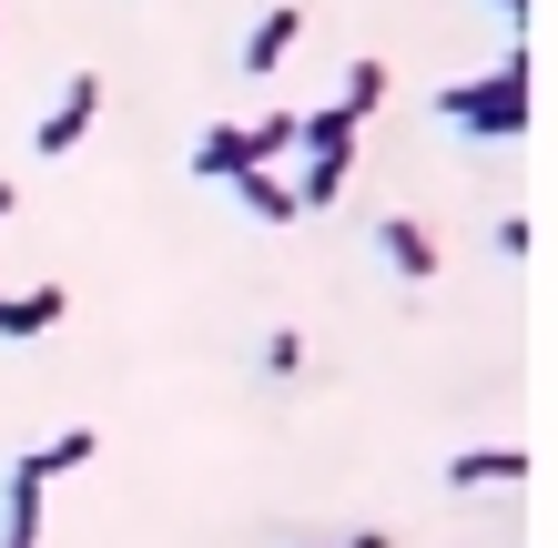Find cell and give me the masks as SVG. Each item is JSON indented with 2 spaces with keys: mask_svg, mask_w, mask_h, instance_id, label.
Here are the masks:
<instances>
[{
  "mask_svg": "<svg viewBox=\"0 0 558 548\" xmlns=\"http://www.w3.org/2000/svg\"><path fill=\"white\" fill-rule=\"evenodd\" d=\"M437 122L457 143H518L538 122V61L508 51V61H487V72H468V82H437Z\"/></svg>",
  "mask_w": 558,
  "mask_h": 548,
  "instance_id": "obj_1",
  "label": "cell"
},
{
  "mask_svg": "<svg viewBox=\"0 0 558 548\" xmlns=\"http://www.w3.org/2000/svg\"><path fill=\"white\" fill-rule=\"evenodd\" d=\"M355 133H366V122H355V112H336V102L294 122V153H305V183H294V204H305V214H325V204H336V193H345Z\"/></svg>",
  "mask_w": 558,
  "mask_h": 548,
  "instance_id": "obj_2",
  "label": "cell"
},
{
  "mask_svg": "<svg viewBox=\"0 0 558 548\" xmlns=\"http://www.w3.org/2000/svg\"><path fill=\"white\" fill-rule=\"evenodd\" d=\"M92 122H102V72H61V92L41 102V122H31V153H82L92 143Z\"/></svg>",
  "mask_w": 558,
  "mask_h": 548,
  "instance_id": "obj_3",
  "label": "cell"
},
{
  "mask_svg": "<svg viewBox=\"0 0 558 548\" xmlns=\"http://www.w3.org/2000/svg\"><path fill=\"white\" fill-rule=\"evenodd\" d=\"M529 467H538L529 447H457L437 477H447L457 498H487V488H529Z\"/></svg>",
  "mask_w": 558,
  "mask_h": 548,
  "instance_id": "obj_4",
  "label": "cell"
},
{
  "mask_svg": "<svg viewBox=\"0 0 558 548\" xmlns=\"http://www.w3.org/2000/svg\"><path fill=\"white\" fill-rule=\"evenodd\" d=\"M294 41H305V11H294V0H275V11H265V21L244 31V51H234V72H254V82H275Z\"/></svg>",
  "mask_w": 558,
  "mask_h": 548,
  "instance_id": "obj_5",
  "label": "cell"
},
{
  "mask_svg": "<svg viewBox=\"0 0 558 548\" xmlns=\"http://www.w3.org/2000/svg\"><path fill=\"white\" fill-rule=\"evenodd\" d=\"M376 254H386V265H397L407 284H437V265H447V244L426 234L416 214H386V223H376Z\"/></svg>",
  "mask_w": 558,
  "mask_h": 548,
  "instance_id": "obj_6",
  "label": "cell"
},
{
  "mask_svg": "<svg viewBox=\"0 0 558 548\" xmlns=\"http://www.w3.org/2000/svg\"><path fill=\"white\" fill-rule=\"evenodd\" d=\"M0 548H41V477H31L11 458V477H0Z\"/></svg>",
  "mask_w": 558,
  "mask_h": 548,
  "instance_id": "obj_7",
  "label": "cell"
},
{
  "mask_svg": "<svg viewBox=\"0 0 558 548\" xmlns=\"http://www.w3.org/2000/svg\"><path fill=\"white\" fill-rule=\"evenodd\" d=\"M193 173H204V183L265 173V163H254V133H244V122H214V133H193Z\"/></svg>",
  "mask_w": 558,
  "mask_h": 548,
  "instance_id": "obj_8",
  "label": "cell"
},
{
  "mask_svg": "<svg viewBox=\"0 0 558 548\" xmlns=\"http://www.w3.org/2000/svg\"><path fill=\"white\" fill-rule=\"evenodd\" d=\"M61 315H72V295L61 284H31V295H0V336H51Z\"/></svg>",
  "mask_w": 558,
  "mask_h": 548,
  "instance_id": "obj_9",
  "label": "cell"
},
{
  "mask_svg": "<svg viewBox=\"0 0 558 548\" xmlns=\"http://www.w3.org/2000/svg\"><path fill=\"white\" fill-rule=\"evenodd\" d=\"M92 447H102V437H92V427H61V437H41V447H31V477H41V488H51V477H72V467H92Z\"/></svg>",
  "mask_w": 558,
  "mask_h": 548,
  "instance_id": "obj_10",
  "label": "cell"
},
{
  "mask_svg": "<svg viewBox=\"0 0 558 548\" xmlns=\"http://www.w3.org/2000/svg\"><path fill=\"white\" fill-rule=\"evenodd\" d=\"M386 92H397V72H386V61H345V92H336V112L376 122V112H386Z\"/></svg>",
  "mask_w": 558,
  "mask_h": 548,
  "instance_id": "obj_11",
  "label": "cell"
},
{
  "mask_svg": "<svg viewBox=\"0 0 558 548\" xmlns=\"http://www.w3.org/2000/svg\"><path fill=\"white\" fill-rule=\"evenodd\" d=\"M234 193H244V214H254V223H294V214H305L284 173H234Z\"/></svg>",
  "mask_w": 558,
  "mask_h": 548,
  "instance_id": "obj_12",
  "label": "cell"
},
{
  "mask_svg": "<svg viewBox=\"0 0 558 548\" xmlns=\"http://www.w3.org/2000/svg\"><path fill=\"white\" fill-rule=\"evenodd\" d=\"M294 122H305V112H265V122H244V133H254V163H284V153H294Z\"/></svg>",
  "mask_w": 558,
  "mask_h": 548,
  "instance_id": "obj_13",
  "label": "cell"
},
{
  "mask_svg": "<svg viewBox=\"0 0 558 548\" xmlns=\"http://www.w3.org/2000/svg\"><path fill=\"white\" fill-rule=\"evenodd\" d=\"M487 244H498L508 265H529V254H538V214H498V234H487Z\"/></svg>",
  "mask_w": 558,
  "mask_h": 548,
  "instance_id": "obj_14",
  "label": "cell"
},
{
  "mask_svg": "<svg viewBox=\"0 0 558 548\" xmlns=\"http://www.w3.org/2000/svg\"><path fill=\"white\" fill-rule=\"evenodd\" d=\"M254 366H265V376H294V366H305V336H294V326H275L265 345H254Z\"/></svg>",
  "mask_w": 558,
  "mask_h": 548,
  "instance_id": "obj_15",
  "label": "cell"
},
{
  "mask_svg": "<svg viewBox=\"0 0 558 548\" xmlns=\"http://www.w3.org/2000/svg\"><path fill=\"white\" fill-rule=\"evenodd\" d=\"M487 11H498L508 31H529V21H538V0H487Z\"/></svg>",
  "mask_w": 558,
  "mask_h": 548,
  "instance_id": "obj_16",
  "label": "cell"
},
{
  "mask_svg": "<svg viewBox=\"0 0 558 548\" xmlns=\"http://www.w3.org/2000/svg\"><path fill=\"white\" fill-rule=\"evenodd\" d=\"M345 548H397V538H386V528H366V538H345Z\"/></svg>",
  "mask_w": 558,
  "mask_h": 548,
  "instance_id": "obj_17",
  "label": "cell"
},
{
  "mask_svg": "<svg viewBox=\"0 0 558 548\" xmlns=\"http://www.w3.org/2000/svg\"><path fill=\"white\" fill-rule=\"evenodd\" d=\"M0 214H11V183H0Z\"/></svg>",
  "mask_w": 558,
  "mask_h": 548,
  "instance_id": "obj_18",
  "label": "cell"
}]
</instances>
